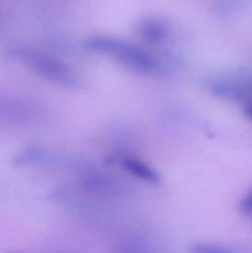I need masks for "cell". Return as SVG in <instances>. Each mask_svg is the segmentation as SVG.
<instances>
[{"label": "cell", "mask_w": 252, "mask_h": 253, "mask_svg": "<svg viewBox=\"0 0 252 253\" xmlns=\"http://www.w3.org/2000/svg\"><path fill=\"white\" fill-rule=\"evenodd\" d=\"M86 46L92 51L110 56L123 66L139 74H153L158 69V64L150 53L115 37H91L86 42Z\"/></svg>", "instance_id": "1"}, {"label": "cell", "mask_w": 252, "mask_h": 253, "mask_svg": "<svg viewBox=\"0 0 252 253\" xmlns=\"http://www.w3.org/2000/svg\"><path fill=\"white\" fill-rule=\"evenodd\" d=\"M240 210L242 213L252 216V189L241 201Z\"/></svg>", "instance_id": "6"}, {"label": "cell", "mask_w": 252, "mask_h": 253, "mask_svg": "<svg viewBox=\"0 0 252 253\" xmlns=\"http://www.w3.org/2000/svg\"><path fill=\"white\" fill-rule=\"evenodd\" d=\"M138 31L146 41L152 43L160 42L165 39L167 34L165 25L155 19H149L142 22L138 26Z\"/></svg>", "instance_id": "4"}, {"label": "cell", "mask_w": 252, "mask_h": 253, "mask_svg": "<svg viewBox=\"0 0 252 253\" xmlns=\"http://www.w3.org/2000/svg\"><path fill=\"white\" fill-rule=\"evenodd\" d=\"M15 56L42 80L66 88H75L79 85V80L73 71L57 59L31 50H19L15 53Z\"/></svg>", "instance_id": "2"}, {"label": "cell", "mask_w": 252, "mask_h": 253, "mask_svg": "<svg viewBox=\"0 0 252 253\" xmlns=\"http://www.w3.org/2000/svg\"><path fill=\"white\" fill-rule=\"evenodd\" d=\"M189 251L190 253H236L232 248L213 243L194 244Z\"/></svg>", "instance_id": "5"}, {"label": "cell", "mask_w": 252, "mask_h": 253, "mask_svg": "<svg viewBox=\"0 0 252 253\" xmlns=\"http://www.w3.org/2000/svg\"><path fill=\"white\" fill-rule=\"evenodd\" d=\"M118 163L126 172L140 180L158 184L161 178L159 174L146 162L130 156H118Z\"/></svg>", "instance_id": "3"}, {"label": "cell", "mask_w": 252, "mask_h": 253, "mask_svg": "<svg viewBox=\"0 0 252 253\" xmlns=\"http://www.w3.org/2000/svg\"><path fill=\"white\" fill-rule=\"evenodd\" d=\"M244 114L252 121V102H249L245 104Z\"/></svg>", "instance_id": "7"}]
</instances>
